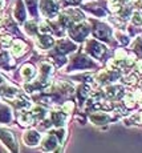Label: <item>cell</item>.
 <instances>
[{
	"label": "cell",
	"instance_id": "7a4b0ae2",
	"mask_svg": "<svg viewBox=\"0 0 142 153\" xmlns=\"http://www.w3.org/2000/svg\"><path fill=\"white\" fill-rule=\"evenodd\" d=\"M94 36L98 37L101 40H105V42H109L112 36V31L109 29V27H106L105 24L98 22H94Z\"/></svg>",
	"mask_w": 142,
	"mask_h": 153
},
{
	"label": "cell",
	"instance_id": "5bb4252c",
	"mask_svg": "<svg viewBox=\"0 0 142 153\" xmlns=\"http://www.w3.org/2000/svg\"><path fill=\"white\" fill-rule=\"evenodd\" d=\"M51 121L53 123V125L56 126H61L65 123V114L61 112H52L51 114Z\"/></svg>",
	"mask_w": 142,
	"mask_h": 153
},
{
	"label": "cell",
	"instance_id": "30bf717a",
	"mask_svg": "<svg viewBox=\"0 0 142 153\" xmlns=\"http://www.w3.org/2000/svg\"><path fill=\"white\" fill-rule=\"evenodd\" d=\"M76 49V45L72 43H68V42H58L57 47H56V52L57 53H61V55H65L70 51H75Z\"/></svg>",
	"mask_w": 142,
	"mask_h": 153
},
{
	"label": "cell",
	"instance_id": "83f0119b",
	"mask_svg": "<svg viewBox=\"0 0 142 153\" xmlns=\"http://www.w3.org/2000/svg\"><path fill=\"white\" fill-rule=\"evenodd\" d=\"M3 7V0H0V8Z\"/></svg>",
	"mask_w": 142,
	"mask_h": 153
},
{
	"label": "cell",
	"instance_id": "7402d4cb",
	"mask_svg": "<svg viewBox=\"0 0 142 153\" xmlns=\"http://www.w3.org/2000/svg\"><path fill=\"white\" fill-rule=\"evenodd\" d=\"M25 1L29 8V12L35 16V15L37 13V0H25Z\"/></svg>",
	"mask_w": 142,
	"mask_h": 153
},
{
	"label": "cell",
	"instance_id": "d6986e66",
	"mask_svg": "<svg viewBox=\"0 0 142 153\" xmlns=\"http://www.w3.org/2000/svg\"><path fill=\"white\" fill-rule=\"evenodd\" d=\"M24 49H25V44L23 42H20V40H16V42L13 43V45H12V53L19 56V55H21L23 52H24Z\"/></svg>",
	"mask_w": 142,
	"mask_h": 153
},
{
	"label": "cell",
	"instance_id": "cb8c5ba5",
	"mask_svg": "<svg viewBox=\"0 0 142 153\" xmlns=\"http://www.w3.org/2000/svg\"><path fill=\"white\" fill-rule=\"evenodd\" d=\"M133 23H134V24H142V13L141 12L133 13Z\"/></svg>",
	"mask_w": 142,
	"mask_h": 153
},
{
	"label": "cell",
	"instance_id": "484cf974",
	"mask_svg": "<svg viewBox=\"0 0 142 153\" xmlns=\"http://www.w3.org/2000/svg\"><path fill=\"white\" fill-rule=\"evenodd\" d=\"M117 36H118V39H120V40H121V42H122L124 44L129 42V39H128V37H126V36H122V35H121V33H118Z\"/></svg>",
	"mask_w": 142,
	"mask_h": 153
},
{
	"label": "cell",
	"instance_id": "ffe728a7",
	"mask_svg": "<svg viewBox=\"0 0 142 153\" xmlns=\"http://www.w3.org/2000/svg\"><path fill=\"white\" fill-rule=\"evenodd\" d=\"M35 75V68L32 65H24L21 68V76L25 79H32Z\"/></svg>",
	"mask_w": 142,
	"mask_h": 153
},
{
	"label": "cell",
	"instance_id": "ac0fdd59",
	"mask_svg": "<svg viewBox=\"0 0 142 153\" xmlns=\"http://www.w3.org/2000/svg\"><path fill=\"white\" fill-rule=\"evenodd\" d=\"M67 15L70 17V20L72 22H81L82 20V12L78 10H68L67 11Z\"/></svg>",
	"mask_w": 142,
	"mask_h": 153
},
{
	"label": "cell",
	"instance_id": "603a6c76",
	"mask_svg": "<svg viewBox=\"0 0 142 153\" xmlns=\"http://www.w3.org/2000/svg\"><path fill=\"white\" fill-rule=\"evenodd\" d=\"M25 29H27V32H29L31 35H36L37 33V25L35 24L33 22L27 23V24H25Z\"/></svg>",
	"mask_w": 142,
	"mask_h": 153
},
{
	"label": "cell",
	"instance_id": "3957f363",
	"mask_svg": "<svg viewBox=\"0 0 142 153\" xmlns=\"http://www.w3.org/2000/svg\"><path fill=\"white\" fill-rule=\"evenodd\" d=\"M88 32H89V29H88V27L85 24H78V25L69 28L70 37H73L76 42H82L85 39V36L88 35Z\"/></svg>",
	"mask_w": 142,
	"mask_h": 153
},
{
	"label": "cell",
	"instance_id": "44dd1931",
	"mask_svg": "<svg viewBox=\"0 0 142 153\" xmlns=\"http://www.w3.org/2000/svg\"><path fill=\"white\" fill-rule=\"evenodd\" d=\"M15 16L19 22H24L25 20V12H24V8H23L21 3H17V7H16V12H15Z\"/></svg>",
	"mask_w": 142,
	"mask_h": 153
},
{
	"label": "cell",
	"instance_id": "e0dca14e",
	"mask_svg": "<svg viewBox=\"0 0 142 153\" xmlns=\"http://www.w3.org/2000/svg\"><path fill=\"white\" fill-rule=\"evenodd\" d=\"M19 121L21 125H31L32 123H33V114L32 113H28V112H25V113H21L19 117Z\"/></svg>",
	"mask_w": 142,
	"mask_h": 153
},
{
	"label": "cell",
	"instance_id": "8992f818",
	"mask_svg": "<svg viewBox=\"0 0 142 153\" xmlns=\"http://www.w3.org/2000/svg\"><path fill=\"white\" fill-rule=\"evenodd\" d=\"M87 51L89 52L92 56H94V57H102V55L105 53V47L102 45V44L97 43V42H93V40H90L89 43H88L87 45Z\"/></svg>",
	"mask_w": 142,
	"mask_h": 153
},
{
	"label": "cell",
	"instance_id": "4fadbf2b",
	"mask_svg": "<svg viewBox=\"0 0 142 153\" xmlns=\"http://www.w3.org/2000/svg\"><path fill=\"white\" fill-rule=\"evenodd\" d=\"M112 117L106 113H102V112H98V113L92 114V121L96 123V124H104V123L110 121Z\"/></svg>",
	"mask_w": 142,
	"mask_h": 153
},
{
	"label": "cell",
	"instance_id": "8fae6325",
	"mask_svg": "<svg viewBox=\"0 0 142 153\" xmlns=\"http://www.w3.org/2000/svg\"><path fill=\"white\" fill-rule=\"evenodd\" d=\"M118 79V73L117 72H101L98 76L100 83H110Z\"/></svg>",
	"mask_w": 142,
	"mask_h": 153
},
{
	"label": "cell",
	"instance_id": "9a60e30c",
	"mask_svg": "<svg viewBox=\"0 0 142 153\" xmlns=\"http://www.w3.org/2000/svg\"><path fill=\"white\" fill-rule=\"evenodd\" d=\"M12 61L10 60V56H8L7 52H1L0 53V67H3V68L5 69H11L12 68Z\"/></svg>",
	"mask_w": 142,
	"mask_h": 153
},
{
	"label": "cell",
	"instance_id": "7c38bea8",
	"mask_svg": "<svg viewBox=\"0 0 142 153\" xmlns=\"http://www.w3.org/2000/svg\"><path fill=\"white\" fill-rule=\"evenodd\" d=\"M53 39L51 36H48V35H40L39 36V40H37V44H39L40 48H51V47L53 45Z\"/></svg>",
	"mask_w": 142,
	"mask_h": 153
},
{
	"label": "cell",
	"instance_id": "277c9868",
	"mask_svg": "<svg viewBox=\"0 0 142 153\" xmlns=\"http://www.w3.org/2000/svg\"><path fill=\"white\" fill-rule=\"evenodd\" d=\"M41 11L47 17H53L58 11V4L55 0H43L40 4Z\"/></svg>",
	"mask_w": 142,
	"mask_h": 153
},
{
	"label": "cell",
	"instance_id": "2e32d148",
	"mask_svg": "<svg viewBox=\"0 0 142 153\" xmlns=\"http://www.w3.org/2000/svg\"><path fill=\"white\" fill-rule=\"evenodd\" d=\"M11 111L8 107H0V123H10L11 121Z\"/></svg>",
	"mask_w": 142,
	"mask_h": 153
},
{
	"label": "cell",
	"instance_id": "d4e9b609",
	"mask_svg": "<svg viewBox=\"0 0 142 153\" xmlns=\"http://www.w3.org/2000/svg\"><path fill=\"white\" fill-rule=\"evenodd\" d=\"M134 44H135V45H134V51L137 52V53L142 55V42H141V39H137V42H135Z\"/></svg>",
	"mask_w": 142,
	"mask_h": 153
},
{
	"label": "cell",
	"instance_id": "9c48e42d",
	"mask_svg": "<svg viewBox=\"0 0 142 153\" xmlns=\"http://www.w3.org/2000/svg\"><path fill=\"white\" fill-rule=\"evenodd\" d=\"M24 139H25L27 145L33 146V145H37V144L40 143V134L37 133V132H35V131H28L25 133Z\"/></svg>",
	"mask_w": 142,
	"mask_h": 153
},
{
	"label": "cell",
	"instance_id": "5b68a950",
	"mask_svg": "<svg viewBox=\"0 0 142 153\" xmlns=\"http://www.w3.org/2000/svg\"><path fill=\"white\" fill-rule=\"evenodd\" d=\"M94 64L92 63L89 59L87 57V56L84 55H80L77 57H75V60H73L72 63V67H70L69 69H84V68H92Z\"/></svg>",
	"mask_w": 142,
	"mask_h": 153
},
{
	"label": "cell",
	"instance_id": "4316f807",
	"mask_svg": "<svg viewBox=\"0 0 142 153\" xmlns=\"http://www.w3.org/2000/svg\"><path fill=\"white\" fill-rule=\"evenodd\" d=\"M67 1L69 3V4H78L80 0H67Z\"/></svg>",
	"mask_w": 142,
	"mask_h": 153
},
{
	"label": "cell",
	"instance_id": "6da1fadb",
	"mask_svg": "<svg viewBox=\"0 0 142 153\" xmlns=\"http://www.w3.org/2000/svg\"><path fill=\"white\" fill-rule=\"evenodd\" d=\"M64 133H65L64 129H58V131H55L51 134H48L47 140H44V143H43L44 151H53L55 148H57L63 143Z\"/></svg>",
	"mask_w": 142,
	"mask_h": 153
},
{
	"label": "cell",
	"instance_id": "52a82bcc",
	"mask_svg": "<svg viewBox=\"0 0 142 153\" xmlns=\"http://www.w3.org/2000/svg\"><path fill=\"white\" fill-rule=\"evenodd\" d=\"M0 139L3 140V143L8 146L12 152H16L17 151V146H16V141H15V137L11 132L8 131H3L0 129Z\"/></svg>",
	"mask_w": 142,
	"mask_h": 153
},
{
	"label": "cell",
	"instance_id": "ba28073f",
	"mask_svg": "<svg viewBox=\"0 0 142 153\" xmlns=\"http://www.w3.org/2000/svg\"><path fill=\"white\" fill-rule=\"evenodd\" d=\"M106 95L108 97L112 99H120L124 95V88L121 85H112V87L106 88Z\"/></svg>",
	"mask_w": 142,
	"mask_h": 153
}]
</instances>
